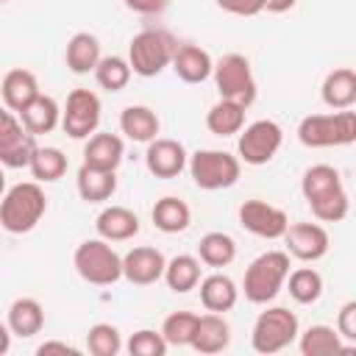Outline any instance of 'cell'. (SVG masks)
Listing matches in <instances>:
<instances>
[{"label":"cell","instance_id":"1","mask_svg":"<svg viewBox=\"0 0 356 356\" xmlns=\"http://www.w3.org/2000/svg\"><path fill=\"white\" fill-rule=\"evenodd\" d=\"M303 200L309 203L312 214L323 222H342L350 209V197L345 192L339 170L331 164H314L300 178Z\"/></svg>","mask_w":356,"mask_h":356},{"label":"cell","instance_id":"2","mask_svg":"<svg viewBox=\"0 0 356 356\" xmlns=\"http://www.w3.org/2000/svg\"><path fill=\"white\" fill-rule=\"evenodd\" d=\"M47 211V197L39 181H22L0 197V228L8 234H28Z\"/></svg>","mask_w":356,"mask_h":356},{"label":"cell","instance_id":"3","mask_svg":"<svg viewBox=\"0 0 356 356\" xmlns=\"http://www.w3.org/2000/svg\"><path fill=\"white\" fill-rule=\"evenodd\" d=\"M298 139L303 147H345L356 142V111L339 108L331 114H309L298 122Z\"/></svg>","mask_w":356,"mask_h":356},{"label":"cell","instance_id":"4","mask_svg":"<svg viewBox=\"0 0 356 356\" xmlns=\"http://www.w3.org/2000/svg\"><path fill=\"white\" fill-rule=\"evenodd\" d=\"M286 275H289V253L286 250H267L248 264L242 292L250 303L264 306L281 292Z\"/></svg>","mask_w":356,"mask_h":356},{"label":"cell","instance_id":"5","mask_svg":"<svg viewBox=\"0 0 356 356\" xmlns=\"http://www.w3.org/2000/svg\"><path fill=\"white\" fill-rule=\"evenodd\" d=\"M75 273L95 286H111L122 278V256L106 239H83L72 253Z\"/></svg>","mask_w":356,"mask_h":356},{"label":"cell","instance_id":"6","mask_svg":"<svg viewBox=\"0 0 356 356\" xmlns=\"http://www.w3.org/2000/svg\"><path fill=\"white\" fill-rule=\"evenodd\" d=\"M175 44L178 42L164 28H145V31H139L131 39V44H128L131 72H136L142 78H156L164 67H170Z\"/></svg>","mask_w":356,"mask_h":356},{"label":"cell","instance_id":"7","mask_svg":"<svg viewBox=\"0 0 356 356\" xmlns=\"http://www.w3.org/2000/svg\"><path fill=\"white\" fill-rule=\"evenodd\" d=\"M189 175L195 181V186L206 189V192H220L228 189L239 181L242 175V161L236 156H231L228 150H195L186 161Z\"/></svg>","mask_w":356,"mask_h":356},{"label":"cell","instance_id":"8","mask_svg":"<svg viewBox=\"0 0 356 356\" xmlns=\"http://www.w3.org/2000/svg\"><path fill=\"white\" fill-rule=\"evenodd\" d=\"M298 334H300V325L295 312H289L286 306H270L256 317L250 331V345L256 353L270 356L289 348L298 339Z\"/></svg>","mask_w":356,"mask_h":356},{"label":"cell","instance_id":"9","mask_svg":"<svg viewBox=\"0 0 356 356\" xmlns=\"http://www.w3.org/2000/svg\"><path fill=\"white\" fill-rule=\"evenodd\" d=\"M211 75H214L220 97L234 100L245 108L256 100V78H253L250 61L242 53H225L220 61H214Z\"/></svg>","mask_w":356,"mask_h":356},{"label":"cell","instance_id":"10","mask_svg":"<svg viewBox=\"0 0 356 356\" xmlns=\"http://www.w3.org/2000/svg\"><path fill=\"white\" fill-rule=\"evenodd\" d=\"M281 142H284V131L275 120H256L250 125H242L239 142H236V150H239L236 159L250 167H261L275 159V153L281 150Z\"/></svg>","mask_w":356,"mask_h":356},{"label":"cell","instance_id":"11","mask_svg":"<svg viewBox=\"0 0 356 356\" xmlns=\"http://www.w3.org/2000/svg\"><path fill=\"white\" fill-rule=\"evenodd\" d=\"M100 97L92 89H72L61 108V128L70 139H89L100 125Z\"/></svg>","mask_w":356,"mask_h":356},{"label":"cell","instance_id":"12","mask_svg":"<svg viewBox=\"0 0 356 356\" xmlns=\"http://www.w3.org/2000/svg\"><path fill=\"white\" fill-rule=\"evenodd\" d=\"M239 225L253 234V236H261V239H281L286 225H289V217L284 209L267 203V200H259V197H250L239 206Z\"/></svg>","mask_w":356,"mask_h":356},{"label":"cell","instance_id":"13","mask_svg":"<svg viewBox=\"0 0 356 356\" xmlns=\"http://www.w3.org/2000/svg\"><path fill=\"white\" fill-rule=\"evenodd\" d=\"M284 245H286V253L300 259V261H317L328 253V231L320 225V222H292L286 225L284 231Z\"/></svg>","mask_w":356,"mask_h":356},{"label":"cell","instance_id":"14","mask_svg":"<svg viewBox=\"0 0 356 356\" xmlns=\"http://www.w3.org/2000/svg\"><path fill=\"white\" fill-rule=\"evenodd\" d=\"M186 147L178 142V139H170V136H156L147 142V150H145V167L150 175L156 178H175L186 170Z\"/></svg>","mask_w":356,"mask_h":356},{"label":"cell","instance_id":"15","mask_svg":"<svg viewBox=\"0 0 356 356\" xmlns=\"http://www.w3.org/2000/svg\"><path fill=\"white\" fill-rule=\"evenodd\" d=\"M164 264L167 259L159 248L139 245L122 256V278L131 281L134 286H150L164 275Z\"/></svg>","mask_w":356,"mask_h":356},{"label":"cell","instance_id":"16","mask_svg":"<svg viewBox=\"0 0 356 356\" xmlns=\"http://www.w3.org/2000/svg\"><path fill=\"white\" fill-rule=\"evenodd\" d=\"M170 67L175 70V75H178L184 83H203L206 78H211L214 61H211L209 50H203L200 44L184 42V44H175Z\"/></svg>","mask_w":356,"mask_h":356},{"label":"cell","instance_id":"17","mask_svg":"<svg viewBox=\"0 0 356 356\" xmlns=\"http://www.w3.org/2000/svg\"><path fill=\"white\" fill-rule=\"evenodd\" d=\"M228 342H231V328H228L222 314H217V312L197 314V325H195L189 348L211 356V353H222L228 348Z\"/></svg>","mask_w":356,"mask_h":356},{"label":"cell","instance_id":"18","mask_svg":"<svg viewBox=\"0 0 356 356\" xmlns=\"http://www.w3.org/2000/svg\"><path fill=\"white\" fill-rule=\"evenodd\" d=\"M39 95V81L31 70H22V67H14L3 75V83H0V97H3V106L14 114H19L33 97Z\"/></svg>","mask_w":356,"mask_h":356},{"label":"cell","instance_id":"19","mask_svg":"<svg viewBox=\"0 0 356 356\" xmlns=\"http://www.w3.org/2000/svg\"><path fill=\"white\" fill-rule=\"evenodd\" d=\"M95 231L106 242H125L139 234V217L125 206H106L95 220Z\"/></svg>","mask_w":356,"mask_h":356},{"label":"cell","instance_id":"20","mask_svg":"<svg viewBox=\"0 0 356 356\" xmlns=\"http://www.w3.org/2000/svg\"><path fill=\"white\" fill-rule=\"evenodd\" d=\"M17 117H19L22 128H25L28 134L42 136V134H50V131L61 122V106L56 103V97L39 92Z\"/></svg>","mask_w":356,"mask_h":356},{"label":"cell","instance_id":"21","mask_svg":"<svg viewBox=\"0 0 356 356\" xmlns=\"http://www.w3.org/2000/svg\"><path fill=\"white\" fill-rule=\"evenodd\" d=\"M125 156V145L117 134H92L83 145V164L95 167V170H114L120 167Z\"/></svg>","mask_w":356,"mask_h":356},{"label":"cell","instance_id":"22","mask_svg":"<svg viewBox=\"0 0 356 356\" xmlns=\"http://www.w3.org/2000/svg\"><path fill=\"white\" fill-rule=\"evenodd\" d=\"M36 136L28 134L22 128V122H17L14 128H8L6 134H0V164L8 170H22L31 164V156L36 150Z\"/></svg>","mask_w":356,"mask_h":356},{"label":"cell","instance_id":"23","mask_svg":"<svg viewBox=\"0 0 356 356\" xmlns=\"http://www.w3.org/2000/svg\"><path fill=\"white\" fill-rule=\"evenodd\" d=\"M6 325L11 328V337L19 339H31L44 328V309L36 298H17L8 306V317Z\"/></svg>","mask_w":356,"mask_h":356},{"label":"cell","instance_id":"24","mask_svg":"<svg viewBox=\"0 0 356 356\" xmlns=\"http://www.w3.org/2000/svg\"><path fill=\"white\" fill-rule=\"evenodd\" d=\"M100 42L95 33L89 31H78L70 36L67 42V50H64V61H67V70L75 72V75H86L97 67L100 61Z\"/></svg>","mask_w":356,"mask_h":356},{"label":"cell","instance_id":"25","mask_svg":"<svg viewBox=\"0 0 356 356\" xmlns=\"http://www.w3.org/2000/svg\"><path fill=\"white\" fill-rule=\"evenodd\" d=\"M320 97L328 108H350L356 103V72L350 67H337L325 75L320 86Z\"/></svg>","mask_w":356,"mask_h":356},{"label":"cell","instance_id":"26","mask_svg":"<svg viewBox=\"0 0 356 356\" xmlns=\"http://www.w3.org/2000/svg\"><path fill=\"white\" fill-rule=\"evenodd\" d=\"M200 303L206 306V312H231L239 300V289L234 284V278L222 275V273H211L206 278H200Z\"/></svg>","mask_w":356,"mask_h":356},{"label":"cell","instance_id":"27","mask_svg":"<svg viewBox=\"0 0 356 356\" xmlns=\"http://www.w3.org/2000/svg\"><path fill=\"white\" fill-rule=\"evenodd\" d=\"M75 186L81 200L86 203H103L117 192V172L114 170H95L89 164H81L75 175Z\"/></svg>","mask_w":356,"mask_h":356},{"label":"cell","instance_id":"28","mask_svg":"<svg viewBox=\"0 0 356 356\" xmlns=\"http://www.w3.org/2000/svg\"><path fill=\"white\" fill-rule=\"evenodd\" d=\"M159 117L153 108L147 106H125L120 114V131L131 139V142H150L159 136Z\"/></svg>","mask_w":356,"mask_h":356},{"label":"cell","instance_id":"29","mask_svg":"<svg viewBox=\"0 0 356 356\" xmlns=\"http://www.w3.org/2000/svg\"><path fill=\"white\" fill-rule=\"evenodd\" d=\"M150 217H153V225H156L161 234H181V231H186L189 222H192L189 206H186L181 197H175V195H167V197L156 200Z\"/></svg>","mask_w":356,"mask_h":356},{"label":"cell","instance_id":"30","mask_svg":"<svg viewBox=\"0 0 356 356\" xmlns=\"http://www.w3.org/2000/svg\"><path fill=\"white\" fill-rule=\"evenodd\" d=\"M161 278L167 281V286L172 292L186 295L200 284V259L189 256V253H178L164 264V275Z\"/></svg>","mask_w":356,"mask_h":356},{"label":"cell","instance_id":"31","mask_svg":"<svg viewBox=\"0 0 356 356\" xmlns=\"http://www.w3.org/2000/svg\"><path fill=\"white\" fill-rule=\"evenodd\" d=\"M298 345L303 356H334V353H345L348 348L342 345V337L337 334V328L331 325H309L303 334H298Z\"/></svg>","mask_w":356,"mask_h":356},{"label":"cell","instance_id":"32","mask_svg":"<svg viewBox=\"0 0 356 356\" xmlns=\"http://www.w3.org/2000/svg\"><path fill=\"white\" fill-rule=\"evenodd\" d=\"M197 259L206 267H228L236 259V242L225 231H209L197 242Z\"/></svg>","mask_w":356,"mask_h":356},{"label":"cell","instance_id":"33","mask_svg":"<svg viewBox=\"0 0 356 356\" xmlns=\"http://www.w3.org/2000/svg\"><path fill=\"white\" fill-rule=\"evenodd\" d=\"M245 125V106L220 97L209 111H206V128L214 136H234Z\"/></svg>","mask_w":356,"mask_h":356},{"label":"cell","instance_id":"34","mask_svg":"<svg viewBox=\"0 0 356 356\" xmlns=\"http://www.w3.org/2000/svg\"><path fill=\"white\" fill-rule=\"evenodd\" d=\"M28 170H31V175L39 184H53V181L64 178V172H67V156L58 147H36L33 156H31Z\"/></svg>","mask_w":356,"mask_h":356},{"label":"cell","instance_id":"35","mask_svg":"<svg viewBox=\"0 0 356 356\" xmlns=\"http://www.w3.org/2000/svg\"><path fill=\"white\" fill-rule=\"evenodd\" d=\"M92 72H95L97 86H103L106 92H122L134 75L128 58H122V56H100V61Z\"/></svg>","mask_w":356,"mask_h":356},{"label":"cell","instance_id":"36","mask_svg":"<svg viewBox=\"0 0 356 356\" xmlns=\"http://www.w3.org/2000/svg\"><path fill=\"white\" fill-rule=\"evenodd\" d=\"M284 284H289L292 300L295 303H303V306L317 303L320 295H323V275L314 267H298V270H292Z\"/></svg>","mask_w":356,"mask_h":356},{"label":"cell","instance_id":"37","mask_svg":"<svg viewBox=\"0 0 356 356\" xmlns=\"http://www.w3.org/2000/svg\"><path fill=\"white\" fill-rule=\"evenodd\" d=\"M195 325H197V314L195 312H172L161 323V337L167 339V345L184 348V345L192 342Z\"/></svg>","mask_w":356,"mask_h":356},{"label":"cell","instance_id":"38","mask_svg":"<svg viewBox=\"0 0 356 356\" xmlns=\"http://www.w3.org/2000/svg\"><path fill=\"white\" fill-rule=\"evenodd\" d=\"M86 350L92 356H117L122 350V337L111 323H95L86 331Z\"/></svg>","mask_w":356,"mask_h":356},{"label":"cell","instance_id":"39","mask_svg":"<svg viewBox=\"0 0 356 356\" xmlns=\"http://www.w3.org/2000/svg\"><path fill=\"white\" fill-rule=\"evenodd\" d=\"M167 339L161 337V331L153 328H139L131 334V339L125 342V350L131 356H164L167 353Z\"/></svg>","mask_w":356,"mask_h":356},{"label":"cell","instance_id":"40","mask_svg":"<svg viewBox=\"0 0 356 356\" xmlns=\"http://www.w3.org/2000/svg\"><path fill=\"white\" fill-rule=\"evenodd\" d=\"M337 334L348 342H356V300H348L337 314Z\"/></svg>","mask_w":356,"mask_h":356},{"label":"cell","instance_id":"41","mask_svg":"<svg viewBox=\"0 0 356 356\" xmlns=\"http://www.w3.org/2000/svg\"><path fill=\"white\" fill-rule=\"evenodd\" d=\"M214 3L234 17H256L264 11V0H214Z\"/></svg>","mask_w":356,"mask_h":356},{"label":"cell","instance_id":"42","mask_svg":"<svg viewBox=\"0 0 356 356\" xmlns=\"http://www.w3.org/2000/svg\"><path fill=\"white\" fill-rule=\"evenodd\" d=\"M136 14H161L167 8V0H122Z\"/></svg>","mask_w":356,"mask_h":356},{"label":"cell","instance_id":"43","mask_svg":"<svg viewBox=\"0 0 356 356\" xmlns=\"http://www.w3.org/2000/svg\"><path fill=\"white\" fill-rule=\"evenodd\" d=\"M39 356H47V353H64V356H78V348H72L70 342H58V339H47L36 348Z\"/></svg>","mask_w":356,"mask_h":356},{"label":"cell","instance_id":"44","mask_svg":"<svg viewBox=\"0 0 356 356\" xmlns=\"http://www.w3.org/2000/svg\"><path fill=\"white\" fill-rule=\"evenodd\" d=\"M298 0H264V11L270 14H284V11H292Z\"/></svg>","mask_w":356,"mask_h":356},{"label":"cell","instance_id":"45","mask_svg":"<svg viewBox=\"0 0 356 356\" xmlns=\"http://www.w3.org/2000/svg\"><path fill=\"white\" fill-rule=\"evenodd\" d=\"M17 122H19V117H17L14 111H8V108L0 103V134H6L8 128H14Z\"/></svg>","mask_w":356,"mask_h":356},{"label":"cell","instance_id":"46","mask_svg":"<svg viewBox=\"0 0 356 356\" xmlns=\"http://www.w3.org/2000/svg\"><path fill=\"white\" fill-rule=\"evenodd\" d=\"M8 348H11V328L6 323H0V356L8 353Z\"/></svg>","mask_w":356,"mask_h":356},{"label":"cell","instance_id":"47","mask_svg":"<svg viewBox=\"0 0 356 356\" xmlns=\"http://www.w3.org/2000/svg\"><path fill=\"white\" fill-rule=\"evenodd\" d=\"M3 192H6V172H3V164H0V197H3Z\"/></svg>","mask_w":356,"mask_h":356},{"label":"cell","instance_id":"48","mask_svg":"<svg viewBox=\"0 0 356 356\" xmlns=\"http://www.w3.org/2000/svg\"><path fill=\"white\" fill-rule=\"evenodd\" d=\"M0 3H11V0H0Z\"/></svg>","mask_w":356,"mask_h":356}]
</instances>
